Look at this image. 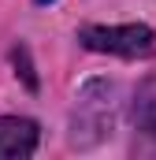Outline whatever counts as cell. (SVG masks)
Segmentation results:
<instances>
[{"mask_svg":"<svg viewBox=\"0 0 156 160\" xmlns=\"http://www.w3.org/2000/svg\"><path fill=\"white\" fill-rule=\"evenodd\" d=\"M37 4H52V0H37Z\"/></svg>","mask_w":156,"mask_h":160,"instance_id":"cell-4","label":"cell"},{"mask_svg":"<svg viewBox=\"0 0 156 160\" xmlns=\"http://www.w3.org/2000/svg\"><path fill=\"white\" fill-rule=\"evenodd\" d=\"M78 41L89 52H108L123 60H145L156 52V34L145 22H123V26H82Z\"/></svg>","mask_w":156,"mask_h":160,"instance_id":"cell-1","label":"cell"},{"mask_svg":"<svg viewBox=\"0 0 156 160\" xmlns=\"http://www.w3.org/2000/svg\"><path fill=\"white\" fill-rule=\"evenodd\" d=\"M130 123H134V134L141 138V145L156 153V75L145 78L138 89H134V101H130Z\"/></svg>","mask_w":156,"mask_h":160,"instance_id":"cell-3","label":"cell"},{"mask_svg":"<svg viewBox=\"0 0 156 160\" xmlns=\"http://www.w3.org/2000/svg\"><path fill=\"white\" fill-rule=\"evenodd\" d=\"M41 127L26 116H0V160H26L34 157Z\"/></svg>","mask_w":156,"mask_h":160,"instance_id":"cell-2","label":"cell"}]
</instances>
